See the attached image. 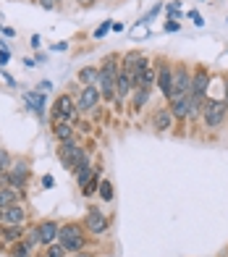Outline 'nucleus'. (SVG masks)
I'll return each mask as SVG.
<instances>
[{
	"instance_id": "4c0bfd02",
	"label": "nucleus",
	"mask_w": 228,
	"mask_h": 257,
	"mask_svg": "<svg viewBox=\"0 0 228 257\" xmlns=\"http://www.w3.org/2000/svg\"><path fill=\"white\" fill-rule=\"evenodd\" d=\"M0 223H3V207H0Z\"/></svg>"
},
{
	"instance_id": "2f4dec72",
	"label": "nucleus",
	"mask_w": 228,
	"mask_h": 257,
	"mask_svg": "<svg viewBox=\"0 0 228 257\" xmlns=\"http://www.w3.org/2000/svg\"><path fill=\"white\" fill-rule=\"evenodd\" d=\"M37 3H40L45 11H53L55 6H58V0H37Z\"/></svg>"
},
{
	"instance_id": "cd10ccee",
	"label": "nucleus",
	"mask_w": 228,
	"mask_h": 257,
	"mask_svg": "<svg viewBox=\"0 0 228 257\" xmlns=\"http://www.w3.org/2000/svg\"><path fill=\"white\" fill-rule=\"evenodd\" d=\"M178 11H181V3H178V0L168 3V19H176V21H178Z\"/></svg>"
},
{
	"instance_id": "c756f323",
	"label": "nucleus",
	"mask_w": 228,
	"mask_h": 257,
	"mask_svg": "<svg viewBox=\"0 0 228 257\" xmlns=\"http://www.w3.org/2000/svg\"><path fill=\"white\" fill-rule=\"evenodd\" d=\"M163 29H165V32H178V29H181V24H178L176 19H168L165 24H163Z\"/></svg>"
},
{
	"instance_id": "5701e85b",
	"label": "nucleus",
	"mask_w": 228,
	"mask_h": 257,
	"mask_svg": "<svg viewBox=\"0 0 228 257\" xmlns=\"http://www.w3.org/2000/svg\"><path fill=\"white\" fill-rule=\"evenodd\" d=\"M97 194L102 197V202H113V197H116V192H113V184H110L108 179H102V181H100Z\"/></svg>"
},
{
	"instance_id": "72a5a7b5",
	"label": "nucleus",
	"mask_w": 228,
	"mask_h": 257,
	"mask_svg": "<svg viewBox=\"0 0 228 257\" xmlns=\"http://www.w3.org/2000/svg\"><path fill=\"white\" fill-rule=\"evenodd\" d=\"M76 3L82 6V8H92V6L97 3V0H76Z\"/></svg>"
},
{
	"instance_id": "9d476101",
	"label": "nucleus",
	"mask_w": 228,
	"mask_h": 257,
	"mask_svg": "<svg viewBox=\"0 0 228 257\" xmlns=\"http://www.w3.org/2000/svg\"><path fill=\"white\" fill-rule=\"evenodd\" d=\"M76 100L68 95V92H63V95L55 100V110H53V121H71L76 118Z\"/></svg>"
},
{
	"instance_id": "393cba45",
	"label": "nucleus",
	"mask_w": 228,
	"mask_h": 257,
	"mask_svg": "<svg viewBox=\"0 0 228 257\" xmlns=\"http://www.w3.org/2000/svg\"><path fill=\"white\" fill-rule=\"evenodd\" d=\"M45 257H68V249L63 247L61 241H55V244L48 247V254H45Z\"/></svg>"
},
{
	"instance_id": "f257e3e1",
	"label": "nucleus",
	"mask_w": 228,
	"mask_h": 257,
	"mask_svg": "<svg viewBox=\"0 0 228 257\" xmlns=\"http://www.w3.org/2000/svg\"><path fill=\"white\" fill-rule=\"evenodd\" d=\"M58 158H61V163L71 171V173H76L82 166H89V153L76 142V139H68V142H61V147H58Z\"/></svg>"
},
{
	"instance_id": "39448f33",
	"label": "nucleus",
	"mask_w": 228,
	"mask_h": 257,
	"mask_svg": "<svg viewBox=\"0 0 228 257\" xmlns=\"http://www.w3.org/2000/svg\"><path fill=\"white\" fill-rule=\"evenodd\" d=\"M189 89H191V68L184 61H176L173 63V92H170V100L189 95Z\"/></svg>"
},
{
	"instance_id": "ddd939ff",
	"label": "nucleus",
	"mask_w": 228,
	"mask_h": 257,
	"mask_svg": "<svg viewBox=\"0 0 228 257\" xmlns=\"http://www.w3.org/2000/svg\"><path fill=\"white\" fill-rule=\"evenodd\" d=\"M37 231H40V241L42 244H48V247H50V244H55V241H58V233H61V226L58 223H55V220H40V223H37Z\"/></svg>"
},
{
	"instance_id": "412c9836",
	"label": "nucleus",
	"mask_w": 228,
	"mask_h": 257,
	"mask_svg": "<svg viewBox=\"0 0 228 257\" xmlns=\"http://www.w3.org/2000/svg\"><path fill=\"white\" fill-rule=\"evenodd\" d=\"M24 100H27V105L34 113H40V115L45 113V95H42V92H27Z\"/></svg>"
},
{
	"instance_id": "9b49d317",
	"label": "nucleus",
	"mask_w": 228,
	"mask_h": 257,
	"mask_svg": "<svg viewBox=\"0 0 228 257\" xmlns=\"http://www.w3.org/2000/svg\"><path fill=\"white\" fill-rule=\"evenodd\" d=\"M150 123H152L155 132H160V134H163V132H170V128H173L176 118H173V113H170V105H168V102H163L160 108H155V110H152Z\"/></svg>"
},
{
	"instance_id": "4468645a",
	"label": "nucleus",
	"mask_w": 228,
	"mask_h": 257,
	"mask_svg": "<svg viewBox=\"0 0 228 257\" xmlns=\"http://www.w3.org/2000/svg\"><path fill=\"white\" fill-rule=\"evenodd\" d=\"M150 95H152V89L150 87H136L131 92V97H129V108L131 113H142L144 110V105H150Z\"/></svg>"
},
{
	"instance_id": "2eb2a0df",
	"label": "nucleus",
	"mask_w": 228,
	"mask_h": 257,
	"mask_svg": "<svg viewBox=\"0 0 228 257\" xmlns=\"http://www.w3.org/2000/svg\"><path fill=\"white\" fill-rule=\"evenodd\" d=\"M131 92H134V81H131V74H126L121 68V74H118V79H116V100H129L131 97Z\"/></svg>"
},
{
	"instance_id": "6ab92c4d",
	"label": "nucleus",
	"mask_w": 228,
	"mask_h": 257,
	"mask_svg": "<svg viewBox=\"0 0 228 257\" xmlns=\"http://www.w3.org/2000/svg\"><path fill=\"white\" fill-rule=\"evenodd\" d=\"M53 134L58 142H68V139H74V126L68 121H53Z\"/></svg>"
},
{
	"instance_id": "f3484780",
	"label": "nucleus",
	"mask_w": 228,
	"mask_h": 257,
	"mask_svg": "<svg viewBox=\"0 0 228 257\" xmlns=\"http://www.w3.org/2000/svg\"><path fill=\"white\" fill-rule=\"evenodd\" d=\"M97 76H100V66H84V68H79V74H76V79L82 81V87L97 84Z\"/></svg>"
},
{
	"instance_id": "a211bd4d",
	"label": "nucleus",
	"mask_w": 228,
	"mask_h": 257,
	"mask_svg": "<svg viewBox=\"0 0 228 257\" xmlns=\"http://www.w3.org/2000/svg\"><path fill=\"white\" fill-rule=\"evenodd\" d=\"M24 223H19V226H6V228H0V239L3 241H11V244H16L24 239Z\"/></svg>"
},
{
	"instance_id": "f8f14e48",
	"label": "nucleus",
	"mask_w": 228,
	"mask_h": 257,
	"mask_svg": "<svg viewBox=\"0 0 228 257\" xmlns=\"http://www.w3.org/2000/svg\"><path fill=\"white\" fill-rule=\"evenodd\" d=\"M168 105H170V113H173V118H176V121H181V123L191 121V97H189V95L168 100Z\"/></svg>"
},
{
	"instance_id": "7c9ffc66",
	"label": "nucleus",
	"mask_w": 228,
	"mask_h": 257,
	"mask_svg": "<svg viewBox=\"0 0 228 257\" xmlns=\"http://www.w3.org/2000/svg\"><path fill=\"white\" fill-rule=\"evenodd\" d=\"M157 14H160V3H157V6H155V8L150 11V14H147V16L142 19V24H150V21H152V19H155Z\"/></svg>"
},
{
	"instance_id": "b1692460",
	"label": "nucleus",
	"mask_w": 228,
	"mask_h": 257,
	"mask_svg": "<svg viewBox=\"0 0 228 257\" xmlns=\"http://www.w3.org/2000/svg\"><path fill=\"white\" fill-rule=\"evenodd\" d=\"M11 257H32V247L27 241H16L14 247H11Z\"/></svg>"
},
{
	"instance_id": "1a4fd4ad",
	"label": "nucleus",
	"mask_w": 228,
	"mask_h": 257,
	"mask_svg": "<svg viewBox=\"0 0 228 257\" xmlns=\"http://www.w3.org/2000/svg\"><path fill=\"white\" fill-rule=\"evenodd\" d=\"M100 100H102V95H100L97 84L82 87V95L76 97V110H79V113H92L97 105H100Z\"/></svg>"
},
{
	"instance_id": "dca6fc26",
	"label": "nucleus",
	"mask_w": 228,
	"mask_h": 257,
	"mask_svg": "<svg viewBox=\"0 0 228 257\" xmlns=\"http://www.w3.org/2000/svg\"><path fill=\"white\" fill-rule=\"evenodd\" d=\"M27 220V207L24 205H11V207H6L3 210V223L6 226H19V223H24Z\"/></svg>"
},
{
	"instance_id": "aec40b11",
	"label": "nucleus",
	"mask_w": 228,
	"mask_h": 257,
	"mask_svg": "<svg viewBox=\"0 0 228 257\" xmlns=\"http://www.w3.org/2000/svg\"><path fill=\"white\" fill-rule=\"evenodd\" d=\"M19 189H14V186H0V207H11V205H16L19 202Z\"/></svg>"
},
{
	"instance_id": "6e6552de",
	"label": "nucleus",
	"mask_w": 228,
	"mask_h": 257,
	"mask_svg": "<svg viewBox=\"0 0 228 257\" xmlns=\"http://www.w3.org/2000/svg\"><path fill=\"white\" fill-rule=\"evenodd\" d=\"M147 66H152V61L142 50H129V53H123V58H121V68L126 74H139V71H144Z\"/></svg>"
},
{
	"instance_id": "4be33fe9",
	"label": "nucleus",
	"mask_w": 228,
	"mask_h": 257,
	"mask_svg": "<svg viewBox=\"0 0 228 257\" xmlns=\"http://www.w3.org/2000/svg\"><path fill=\"white\" fill-rule=\"evenodd\" d=\"M74 176H76L79 189H82V186H87L89 181H92V176H95V166H82V168H79V171L74 173Z\"/></svg>"
},
{
	"instance_id": "e433bc0d",
	"label": "nucleus",
	"mask_w": 228,
	"mask_h": 257,
	"mask_svg": "<svg viewBox=\"0 0 228 257\" xmlns=\"http://www.w3.org/2000/svg\"><path fill=\"white\" fill-rule=\"evenodd\" d=\"M8 58H11L8 50H3V53H0V63H8Z\"/></svg>"
},
{
	"instance_id": "f704fd0d",
	"label": "nucleus",
	"mask_w": 228,
	"mask_h": 257,
	"mask_svg": "<svg viewBox=\"0 0 228 257\" xmlns=\"http://www.w3.org/2000/svg\"><path fill=\"white\" fill-rule=\"evenodd\" d=\"M53 184H55V181H53V176H45V179H42V186H45V189H50Z\"/></svg>"
},
{
	"instance_id": "7ed1b4c3",
	"label": "nucleus",
	"mask_w": 228,
	"mask_h": 257,
	"mask_svg": "<svg viewBox=\"0 0 228 257\" xmlns=\"http://www.w3.org/2000/svg\"><path fill=\"white\" fill-rule=\"evenodd\" d=\"M58 241L68 252H82L87 247V233H84V223H76V220H68L61 226Z\"/></svg>"
},
{
	"instance_id": "423d86ee",
	"label": "nucleus",
	"mask_w": 228,
	"mask_h": 257,
	"mask_svg": "<svg viewBox=\"0 0 228 257\" xmlns=\"http://www.w3.org/2000/svg\"><path fill=\"white\" fill-rule=\"evenodd\" d=\"M110 228V218L102 213V207H89L87 218H84V231L92 233V236H102Z\"/></svg>"
},
{
	"instance_id": "473e14b6",
	"label": "nucleus",
	"mask_w": 228,
	"mask_h": 257,
	"mask_svg": "<svg viewBox=\"0 0 228 257\" xmlns=\"http://www.w3.org/2000/svg\"><path fill=\"white\" fill-rule=\"evenodd\" d=\"M189 19H191V21H194V24H197V27H202V24H204V21H202V16L197 14V11H191V14H189Z\"/></svg>"
},
{
	"instance_id": "bb28decb",
	"label": "nucleus",
	"mask_w": 228,
	"mask_h": 257,
	"mask_svg": "<svg viewBox=\"0 0 228 257\" xmlns=\"http://www.w3.org/2000/svg\"><path fill=\"white\" fill-rule=\"evenodd\" d=\"M11 166H14V158L8 155V150H0V173H6Z\"/></svg>"
},
{
	"instance_id": "a878e982",
	"label": "nucleus",
	"mask_w": 228,
	"mask_h": 257,
	"mask_svg": "<svg viewBox=\"0 0 228 257\" xmlns=\"http://www.w3.org/2000/svg\"><path fill=\"white\" fill-rule=\"evenodd\" d=\"M24 241L29 244L32 249H34V247H40L42 241H40V231H37V226H34V228H29V231H27V239H24Z\"/></svg>"
},
{
	"instance_id": "c85d7f7f",
	"label": "nucleus",
	"mask_w": 228,
	"mask_h": 257,
	"mask_svg": "<svg viewBox=\"0 0 228 257\" xmlns=\"http://www.w3.org/2000/svg\"><path fill=\"white\" fill-rule=\"evenodd\" d=\"M110 29H113V21H105L102 27H97V29H95V37H97V40H102V37H105V34H108Z\"/></svg>"
},
{
	"instance_id": "20e7f679",
	"label": "nucleus",
	"mask_w": 228,
	"mask_h": 257,
	"mask_svg": "<svg viewBox=\"0 0 228 257\" xmlns=\"http://www.w3.org/2000/svg\"><path fill=\"white\" fill-rule=\"evenodd\" d=\"M155 68H157V81L155 87L160 89V95L165 97V102L170 100V92H173V63L168 58H157L155 61Z\"/></svg>"
},
{
	"instance_id": "0eeeda50",
	"label": "nucleus",
	"mask_w": 228,
	"mask_h": 257,
	"mask_svg": "<svg viewBox=\"0 0 228 257\" xmlns=\"http://www.w3.org/2000/svg\"><path fill=\"white\" fill-rule=\"evenodd\" d=\"M6 176H8V186H14V189L24 192V186H27V181H29V176H32L29 160H14V166L6 171Z\"/></svg>"
},
{
	"instance_id": "c9c22d12",
	"label": "nucleus",
	"mask_w": 228,
	"mask_h": 257,
	"mask_svg": "<svg viewBox=\"0 0 228 257\" xmlns=\"http://www.w3.org/2000/svg\"><path fill=\"white\" fill-rule=\"evenodd\" d=\"M53 50H68V42H58V45H53Z\"/></svg>"
},
{
	"instance_id": "f03ea898",
	"label": "nucleus",
	"mask_w": 228,
	"mask_h": 257,
	"mask_svg": "<svg viewBox=\"0 0 228 257\" xmlns=\"http://www.w3.org/2000/svg\"><path fill=\"white\" fill-rule=\"evenodd\" d=\"M228 118V102L223 97H207L202 110V126L210 128V132H218Z\"/></svg>"
}]
</instances>
